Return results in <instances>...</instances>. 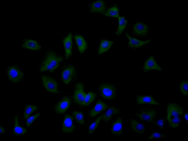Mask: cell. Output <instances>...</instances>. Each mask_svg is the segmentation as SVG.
<instances>
[{
    "mask_svg": "<svg viewBox=\"0 0 188 141\" xmlns=\"http://www.w3.org/2000/svg\"><path fill=\"white\" fill-rule=\"evenodd\" d=\"M63 60V57L55 51L49 50L41 63L39 71H47L52 72L58 68Z\"/></svg>",
    "mask_w": 188,
    "mask_h": 141,
    "instance_id": "cell-1",
    "label": "cell"
},
{
    "mask_svg": "<svg viewBox=\"0 0 188 141\" xmlns=\"http://www.w3.org/2000/svg\"><path fill=\"white\" fill-rule=\"evenodd\" d=\"M98 89L101 96L105 99L111 100L116 96V87L109 83H102L99 87Z\"/></svg>",
    "mask_w": 188,
    "mask_h": 141,
    "instance_id": "cell-2",
    "label": "cell"
},
{
    "mask_svg": "<svg viewBox=\"0 0 188 141\" xmlns=\"http://www.w3.org/2000/svg\"><path fill=\"white\" fill-rule=\"evenodd\" d=\"M7 74L9 80L14 84L20 82L24 75L22 71L15 65L9 67L7 70Z\"/></svg>",
    "mask_w": 188,
    "mask_h": 141,
    "instance_id": "cell-3",
    "label": "cell"
},
{
    "mask_svg": "<svg viewBox=\"0 0 188 141\" xmlns=\"http://www.w3.org/2000/svg\"><path fill=\"white\" fill-rule=\"evenodd\" d=\"M84 84L81 82L76 83L75 86V89L72 98L74 102L80 106H83L85 97L86 93L84 91Z\"/></svg>",
    "mask_w": 188,
    "mask_h": 141,
    "instance_id": "cell-4",
    "label": "cell"
},
{
    "mask_svg": "<svg viewBox=\"0 0 188 141\" xmlns=\"http://www.w3.org/2000/svg\"><path fill=\"white\" fill-rule=\"evenodd\" d=\"M41 79L44 87L48 91L54 94L60 93L58 89L57 83L53 78L47 75H42Z\"/></svg>",
    "mask_w": 188,
    "mask_h": 141,
    "instance_id": "cell-5",
    "label": "cell"
},
{
    "mask_svg": "<svg viewBox=\"0 0 188 141\" xmlns=\"http://www.w3.org/2000/svg\"><path fill=\"white\" fill-rule=\"evenodd\" d=\"M135 115L143 121L151 122L157 116V112L154 109L145 108L138 110Z\"/></svg>",
    "mask_w": 188,
    "mask_h": 141,
    "instance_id": "cell-6",
    "label": "cell"
},
{
    "mask_svg": "<svg viewBox=\"0 0 188 141\" xmlns=\"http://www.w3.org/2000/svg\"><path fill=\"white\" fill-rule=\"evenodd\" d=\"M77 72L75 68L72 65H69L66 67L61 73V76L64 83H69L76 77Z\"/></svg>",
    "mask_w": 188,
    "mask_h": 141,
    "instance_id": "cell-7",
    "label": "cell"
},
{
    "mask_svg": "<svg viewBox=\"0 0 188 141\" xmlns=\"http://www.w3.org/2000/svg\"><path fill=\"white\" fill-rule=\"evenodd\" d=\"M167 119L180 116L183 113V109L179 105L174 103H170L167 105Z\"/></svg>",
    "mask_w": 188,
    "mask_h": 141,
    "instance_id": "cell-8",
    "label": "cell"
},
{
    "mask_svg": "<svg viewBox=\"0 0 188 141\" xmlns=\"http://www.w3.org/2000/svg\"><path fill=\"white\" fill-rule=\"evenodd\" d=\"M71 100L69 97L64 96L55 106L54 110L58 114H63L69 108L71 104Z\"/></svg>",
    "mask_w": 188,
    "mask_h": 141,
    "instance_id": "cell-9",
    "label": "cell"
},
{
    "mask_svg": "<svg viewBox=\"0 0 188 141\" xmlns=\"http://www.w3.org/2000/svg\"><path fill=\"white\" fill-rule=\"evenodd\" d=\"M73 117L68 114H66L62 123V130L65 133H72L76 127L73 123Z\"/></svg>",
    "mask_w": 188,
    "mask_h": 141,
    "instance_id": "cell-10",
    "label": "cell"
},
{
    "mask_svg": "<svg viewBox=\"0 0 188 141\" xmlns=\"http://www.w3.org/2000/svg\"><path fill=\"white\" fill-rule=\"evenodd\" d=\"M72 34L71 33H69L63 40V43L65 49V58L66 60L68 59L72 54Z\"/></svg>",
    "mask_w": 188,
    "mask_h": 141,
    "instance_id": "cell-11",
    "label": "cell"
},
{
    "mask_svg": "<svg viewBox=\"0 0 188 141\" xmlns=\"http://www.w3.org/2000/svg\"><path fill=\"white\" fill-rule=\"evenodd\" d=\"M90 10L92 13H99L104 15L106 11L105 2L103 0L93 2L90 5Z\"/></svg>",
    "mask_w": 188,
    "mask_h": 141,
    "instance_id": "cell-12",
    "label": "cell"
},
{
    "mask_svg": "<svg viewBox=\"0 0 188 141\" xmlns=\"http://www.w3.org/2000/svg\"><path fill=\"white\" fill-rule=\"evenodd\" d=\"M143 69L144 72H146L152 70H156L162 71L161 67L156 62L154 56H151L144 63Z\"/></svg>",
    "mask_w": 188,
    "mask_h": 141,
    "instance_id": "cell-13",
    "label": "cell"
},
{
    "mask_svg": "<svg viewBox=\"0 0 188 141\" xmlns=\"http://www.w3.org/2000/svg\"><path fill=\"white\" fill-rule=\"evenodd\" d=\"M149 32V27L145 24L137 22L133 26V33L134 34L140 36H145Z\"/></svg>",
    "mask_w": 188,
    "mask_h": 141,
    "instance_id": "cell-14",
    "label": "cell"
},
{
    "mask_svg": "<svg viewBox=\"0 0 188 141\" xmlns=\"http://www.w3.org/2000/svg\"><path fill=\"white\" fill-rule=\"evenodd\" d=\"M125 34L129 40L128 46L132 48H140L150 43L151 41L150 39L145 41H141L130 36L127 33H125Z\"/></svg>",
    "mask_w": 188,
    "mask_h": 141,
    "instance_id": "cell-15",
    "label": "cell"
},
{
    "mask_svg": "<svg viewBox=\"0 0 188 141\" xmlns=\"http://www.w3.org/2000/svg\"><path fill=\"white\" fill-rule=\"evenodd\" d=\"M108 106L104 102L99 100L96 103L94 108L89 112V115L91 117H93L104 111L108 107Z\"/></svg>",
    "mask_w": 188,
    "mask_h": 141,
    "instance_id": "cell-16",
    "label": "cell"
},
{
    "mask_svg": "<svg viewBox=\"0 0 188 141\" xmlns=\"http://www.w3.org/2000/svg\"><path fill=\"white\" fill-rule=\"evenodd\" d=\"M76 43L80 53L83 54L87 47V42L83 37L80 35H76L74 36Z\"/></svg>",
    "mask_w": 188,
    "mask_h": 141,
    "instance_id": "cell-17",
    "label": "cell"
},
{
    "mask_svg": "<svg viewBox=\"0 0 188 141\" xmlns=\"http://www.w3.org/2000/svg\"><path fill=\"white\" fill-rule=\"evenodd\" d=\"M22 46L23 48L37 51L39 50L41 48L37 41L30 39L24 40Z\"/></svg>",
    "mask_w": 188,
    "mask_h": 141,
    "instance_id": "cell-18",
    "label": "cell"
},
{
    "mask_svg": "<svg viewBox=\"0 0 188 141\" xmlns=\"http://www.w3.org/2000/svg\"><path fill=\"white\" fill-rule=\"evenodd\" d=\"M136 102L137 104H146L150 105H159L155 101L152 95H140L137 97Z\"/></svg>",
    "mask_w": 188,
    "mask_h": 141,
    "instance_id": "cell-19",
    "label": "cell"
},
{
    "mask_svg": "<svg viewBox=\"0 0 188 141\" xmlns=\"http://www.w3.org/2000/svg\"><path fill=\"white\" fill-rule=\"evenodd\" d=\"M122 121L121 118L118 117L113 123L111 130L112 133L116 136H121L122 132Z\"/></svg>",
    "mask_w": 188,
    "mask_h": 141,
    "instance_id": "cell-20",
    "label": "cell"
},
{
    "mask_svg": "<svg viewBox=\"0 0 188 141\" xmlns=\"http://www.w3.org/2000/svg\"><path fill=\"white\" fill-rule=\"evenodd\" d=\"M130 127L134 132L140 134L144 133L145 127L144 125L140 123L133 118L130 121Z\"/></svg>",
    "mask_w": 188,
    "mask_h": 141,
    "instance_id": "cell-21",
    "label": "cell"
},
{
    "mask_svg": "<svg viewBox=\"0 0 188 141\" xmlns=\"http://www.w3.org/2000/svg\"><path fill=\"white\" fill-rule=\"evenodd\" d=\"M120 113V110L114 106L108 108L105 113L103 114L102 119L106 122H108L112 116L114 114Z\"/></svg>",
    "mask_w": 188,
    "mask_h": 141,
    "instance_id": "cell-22",
    "label": "cell"
},
{
    "mask_svg": "<svg viewBox=\"0 0 188 141\" xmlns=\"http://www.w3.org/2000/svg\"><path fill=\"white\" fill-rule=\"evenodd\" d=\"M114 42V41L106 39L102 40L98 50V54L100 55L108 51L111 48Z\"/></svg>",
    "mask_w": 188,
    "mask_h": 141,
    "instance_id": "cell-23",
    "label": "cell"
},
{
    "mask_svg": "<svg viewBox=\"0 0 188 141\" xmlns=\"http://www.w3.org/2000/svg\"><path fill=\"white\" fill-rule=\"evenodd\" d=\"M27 131L26 129L19 126L18 123V116H15L14 125L13 130L14 134L16 135L20 136L25 134Z\"/></svg>",
    "mask_w": 188,
    "mask_h": 141,
    "instance_id": "cell-24",
    "label": "cell"
},
{
    "mask_svg": "<svg viewBox=\"0 0 188 141\" xmlns=\"http://www.w3.org/2000/svg\"><path fill=\"white\" fill-rule=\"evenodd\" d=\"M118 18L119 24L116 34L119 35L121 34L126 27L128 21L124 16H119Z\"/></svg>",
    "mask_w": 188,
    "mask_h": 141,
    "instance_id": "cell-25",
    "label": "cell"
},
{
    "mask_svg": "<svg viewBox=\"0 0 188 141\" xmlns=\"http://www.w3.org/2000/svg\"><path fill=\"white\" fill-rule=\"evenodd\" d=\"M96 95L95 93L93 92H89L86 93L83 104V106H89L94 100Z\"/></svg>",
    "mask_w": 188,
    "mask_h": 141,
    "instance_id": "cell-26",
    "label": "cell"
},
{
    "mask_svg": "<svg viewBox=\"0 0 188 141\" xmlns=\"http://www.w3.org/2000/svg\"><path fill=\"white\" fill-rule=\"evenodd\" d=\"M38 108L35 105H27L25 108L24 118L25 119L28 118L29 116L34 111L36 110Z\"/></svg>",
    "mask_w": 188,
    "mask_h": 141,
    "instance_id": "cell-27",
    "label": "cell"
},
{
    "mask_svg": "<svg viewBox=\"0 0 188 141\" xmlns=\"http://www.w3.org/2000/svg\"><path fill=\"white\" fill-rule=\"evenodd\" d=\"M167 120L170 127L172 128L178 127L182 122V118L180 116L171 118Z\"/></svg>",
    "mask_w": 188,
    "mask_h": 141,
    "instance_id": "cell-28",
    "label": "cell"
},
{
    "mask_svg": "<svg viewBox=\"0 0 188 141\" xmlns=\"http://www.w3.org/2000/svg\"><path fill=\"white\" fill-rule=\"evenodd\" d=\"M104 15L107 16L118 18L119 16L118 7L116 6H113L109 8L106 10Z\"/></svg>",
    "mask_w": 188,
    "mask_h": 141,
    "instance_id": "cell-29",
    "label": "cell"
},
{
    "mask_svg": "<svg viewBox=\"0 0 188 141\" xmlns=\"http://www.w3.org/2000/svg\"><path fill=\"white\" fill-rule=\"evenodd\" d=\"M179 89L182 94L185 96L187 95L188 81L187 79L182 80L179 85Z\"/></svg>",
    "mask_w": 188,
    "mask_h": 141,
    "instance_id": "cell-30",
    "label": "cell"
},
{
    "mask_svg": "<svg viewBox=\"0 0 188 141\" xmlns=\"http://www.w3.org/2000/svg\"><path fill=\"white\" fill-rule=\"evenodd\" d=\"M76 121L79 123L84 124V114L82 111H77L74 110L73 113Z\"/></svg>",
    "mask_w": 188,
    "mask_h": 141,
    "instance_id": "cell-31",
    "label": "cell"
},
{
    "mask_svg": "<svg viewBox=\"0 0 188 141\" xmlns=\"http://www.w3.org/2000/svg\"><path fill=\"white\" fill-rule=\"evenodd\" d=\"M102 115L103 114L98 117L95 121L89 126V131L90 134H91L97 128L99 123L102 119Z\"/></svg>",
    "mask_w": 188,
    "mask_h": 141,
    "instance_id": "cell-32",
    "label": "cell"
},
{
    "mask_svg": "<svg viewBox=\"0 0 188 141\" xmlns=\"http://www.w3.org/2000/svg\"><path fill=\"white\" fill-rule=\"evenodd\" d=\"M169 136L167 135L163 134L157 132H155L152 134L149 137L148 139H158Z\"/></svg>",
    "mask_w": 188,
    "mask_h": 141,
    "instance_id": "cell-33",
    "label": "cell"
},
{
    "mask_svg": "<svg viewBox=\"0 0 188 141\" xmlns=\"http://www.w3.org/2000/svg\"><path fill=\"white\" fill-rule=\"evenodd\" d=\"M164 119H161L156 121H153V123L156 125L159 129H163L164 128L165 122Z\"/></svg>",
    "mask_w": 188,
    "mask_h": 141,
    "instance_id": "cell-34",
    "label": "cell"
},
{
    "mask_svg": "<svg viewBox=\"0 0 188 141\" xmlns=\"http://www.w3.org/2000/svg\"><path fill=\"white\" fill-rule=\"evenodd\" d=\"M40 115V113H37L29 118L26 123L27 127H29L33 121Z\"/></svg>",
    "mask_w": 188,
    "mask_h": 141,
    "instance_id": "cell-35",
    "label": "cell"
},
{
    "mask_svg": "<svg viewBox=\"0 0 188 141\" xmlns=\"http://www.w3.org/2000/svg\"><path fill=\"white\" fill-rule=\"evenodd\" d=\"M5 133V130L4 128L1 126H0V134H2Z\"/></svg>",
    "mask_w": 188,
    "mask_h": 141,
    "instance_id": "cell-36",
    "label": "cell"
},
{
    "mask_svg": "<svg viewBox=\"0 0 188 141\" xmlns=\"http://www.w3.org/2000/svg\"><path fill=\"white\" fill-rule=\"evenodd\" d=\"M185 119L186 121H188V114L187 113L185 114L184 116Z\"/></svg>",
    "mask_w": 188,
    "mask_h": 141,
    "instance_id": "cell-37",
    "label": "cell"
}]
</instances>
